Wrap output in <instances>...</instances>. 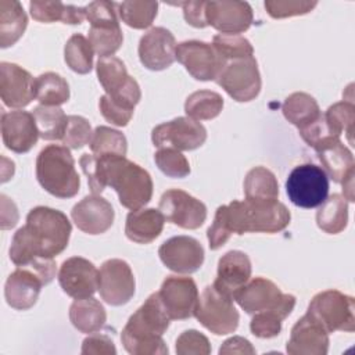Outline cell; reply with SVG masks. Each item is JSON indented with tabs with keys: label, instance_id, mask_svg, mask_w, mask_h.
<instances>
[{
	"label": "cell",
	"instance_id": "1f68e13d",
	"mask_svg": "<svg viewBox=\"0 0 355 355\" xmlns=\"http://www.w3.org/2000/svg\"><path fill=\"white\" fill-rule=\"evenodd\" d=\"M87 40L93 51L100 58L114 55L123 42V35L118 18L90 24Z\"/></svg>",
	"mask_w": 355,
	"mask_h": 355
},
{
	"label": "cell",
	"instance_id": "8d00e7d4",
	"mask_svg": "<svg viewBox=\"0 0 355 355\" xmlns=\"http://www.w3.org/2000/svg\"><path fill=\"white\" fill-rule=\"evenodd\" d=\"M223 108V98L219 93L211 90H197L184 101V112L194 121H207L216 118Z\"/></svg>",
	"mask_w": 355,
	"mask_h": 355
},
{
	"label": "cell",
	"instance_id": "30bf717a",
	"mask_svg": "<svg viewBox=\"0 0 355 355\" xmlns=\"http://www.w3.org/2000/svg\"><path fill=\"white\" fill-rule=\"evenodd\" d=\"M96 72L105 94L115 103L135 110L141 98L140 86L133 79L118 57H103L96 64Z\"/></svg>",
	"mask_w": 355,
	"mask_h": 355
},
{
	"label": "cell",
	"instance_id": "74e56055",
	"mask_svg": "<svg viewBox=\"0 0 355 355\" xmlns=\"http://www.w3.org/2000/svg\"><path fill=\"white\" fill-rule=\"evenodd\" d=\"M327 129L333 137H338L344 133L348 143H354V122H355V105L351 100H343L330 105L323 114Z\"/></svg>",
	"mask_w": 355,
	"mask_h": 355
},
{
	"label": "cell",
	"instance_id": "9c48e42d",
	"mask_svg": "<svg viewBox=\"0 0 355 355\" xmlns=\"http://www.w3.org/2000/svg\"><path fill=\"white\" fill-rule=\"evenodd\" d=\"M286 191L300 208H316L329 194V176L315 164L297 165L287 176Z\"/></svg>",
	"mask_w": 355,
	"mask_h": 355
},
{
	"label": "cell",
	"instance_id": "f907efd6",
	"mask_svg": "<svg viewBox=\"0 0 355 355\" xmlns=\"http://www.w3.org/2000/svg\"><path fill=\"white\" fill-rule=\"evenodd\" d=\"M79 165L83 171V173L87 178V183L90 187V191L93 194H100L104 189L105 184L103 182V176H101V166L98 162L97 155L94 154H83L79 159Z\"/></svg>",
	"mask_w": 355,
	"mask_h": 355
},
{
	"label": "cell",
	"instance_id": "4dcf8cb0",
	"mask_svg": "<svg viewBox=\"0 0 355 355\" xmlns=\"http://www.w3.org/2000/svg\"><path fill=\"white\" fill-rule=\"evenodd\" d=\"M282 112L290 123L298 128V130L312 125L322 116L318 101L304 92L290 94L282 104Z\"/></svg>",
	"mask_w": 355,
	"mask_h": 355
},
{
	"label": "cell",
	"instance_id": "d6a6232c",
	"mask_svg": "<svg viewBox=\"0 0 355 355\" xmlns=\"http://www.w3.org/2000/svg\"><path fill=\"white\" fill-rule=\"evenodd\" d=\"M316 223L319 229L329 234H337L347 227L348 202L344 196L334 193L327 197L316 212Z\"/></svg>",
	"mask_w": 355,
	"mask_h": 355
},
{
	"label": "cell",
	"instance_id": "d4e9b609",
	"mask_svg": "<svg viewBox=\"0 0 355 355\" xmlns=\"http://www.w3.org/2000/svg\"><path fill=\"white\" fill-rule=\"evenodd\" d=\"M329 344V333L305 313L293 326L286 351L290 355H326Z\"/></svg>",
	"mask_w": 355,
	"mask_h": 355
},
{
	"label": "cell",
	"instance_id": "5b68a950",
	"mask_svg": "<svg viewBox=\"0 0 355 355\" xmlns=\"http://www.w3.org/2000/svg\"><path fill=\"white\" fill-rule=\"evenodd\" d=\"M36 178L47 193L58 198H71L78 194L80 187L75 159L65 146L49 144L39 153Z\"/></svg>",
	"mask_w": 355,
	"mask_h": 355
},
{
	"label": "cell",
	"instance_id": "ab89813d",
	"mask_svg": "<svg viewBox=\"0 0 355 355\" xmlns=\"http://www.w3.org/2000/svg\"><path fill=\"white\" fill-rule=\"evenodd\" d=\"M93 49L89 40L80 35H72L64 47V60L76 73H89L93 68Z\"/></svg>",
	"mask_w": 355,
	"mask_h": 355
},
{
	"label": "cell",
	"instance_id": "ffe728a7",
	"mask_svg": "<svg viewBox=\"0 0 355 355\" xmlns=\"http://www.w3.org/2000/svg\"><path fill=\"white\" fill-rule=\"evenodd\" d=\"M175 36L162 26H155L147 31L139 42L140 62L150 71H162L169 68L176 57Z\"/></svg>",
	"mask_w": 355,
	"mask_h": 355
},
{
	"label": "cell",
	"instance_id": "f6af8a7d",
	"mask_svg": "<svg viewBox=\"0 0 355 355\" xmlns=\"http://www.w3.org/2000/svg\"><path fill=\"white\" fill-rule=\"evenodd\" d=\"M93 136L89 121L80 115H68V125L62 137V144L72 150H79L90 144Z\"/></svg>",
	"mask_w": 355,
	"mask_h": 355
},
{
	"label": "cell",
	"instance_id": "f546056e",
	"mask_svg": "<svg viewBox=\"0 0 355 355\" xmlns=\"http://www.w3.org/2000/svg\"><path fill=\"white\" fill-rule=\"evenodd\" d=\"M28 26V17L17 0H0V47L15 44Z\"/></svg>",
	"mask_w": 355,
	"mask_h": 355
},
{
	"label": "cell",
	"instance_id": "603a6c76",
	"mask_svg": "<svg viewBox=\"0 0 355 355\" xmlns=\"http://www.w3.org/2000/svg\"><path fill=\"white\" fill-rule=\"evenodd\" d=\"M71 218L83 233L101 234L112 226L115 212L105 198L98 194H92L73 205Z\"/></svg>",
	"mask_w": 355,
	"mask_h": 355
},
{
	"label": "cell",
	"instance_id": "ba28073f",
	"mask_svg": "<svg viewBox=\"0 0 355 355\" xmlns=\"http://www.w3.org/2000/svg\"><path fill=\"white\" fill-rule=\"evenodd\" d=\"M233 300L248 315L275 309L288 316L295 306V297L293 294L282 293L273 282L265 277L248 280L234 294Z\"/></svg>",
	"mask_w": 355,
	"mask_h": 355
},
{
	"label": "cell",
	"instance_id": "c3c4849f",
	"mask_svg": "<svg viewBox=\"0 0 355 355\" xmlns=\"http://www.w3.org/2000/svg\"><path fill=\"white\" fill-rule=\"evenodd\" d=\"M29 11L35 21L51 24L55 21H64L67 4L61 1H39L33 0L29 3Z\"/></svg>",
	"mask_w": 355,
	"mask_h": 355
},
{
	"label": "cell",
	"instance_id": "b9f144b4",
	"mask_svg": "<svg viewBox=\"0 0 355 355\" xmlns=\"http://www.w3.org/2000/svg\"><path fill=\"white\" fill-rule=\"evenodd\" d=\"M212 46L226 61L248 58L254 54L252 44L241 35L218 33L212 39Z\"/></svg>",
	"mask_w": 355,
	"mask_h": 355
},
{
	"label": "cell",
	"instance_id": "681fc988",
	"mask_svg": "<svg viewBox=\"0 0 355 355\" xmlns=\"http://www.w3.org/2000/svg\"><path fill=\"white\" fill-rule=\"evenodd\" d=\"M98 108H100V112L104 116V119H107L112 125L121 126V128L126 126L133 116L132 110H128V108L114 103L107 94L100 97Z\"/></svg>",
	"mask_w": 355,
	"mask_h": 355
},
{
	"label": "cell",
	"instance_id": "816d5d0a",
	"mask_svg": "<svg viewBox=\"0 0 355 355\" xmlns=\"http://www.w3.org/2000/svg\"><path fill=\"white\" fill-rule=\"evenodd\" d=\"M80 352L83 355H115L116 348L111 337L96 331L83 340Z\"/></svg>",
	"mask_w": 355,
	"mask_h": 355
},
{
	"label": "cell",
	"instance_id": "277c9868",
	"mask_svg": "<svg viewBox=\"0 0 355 355\" xmlns=\"http://www.w3.org/2000/svg\"><path fill=\"white\" fill-rule=\"evenodd\" d=\"M25 233L42 258H54L61 254L69 241L72 226L67 215L50 207H35L26 215Z\"/></svg>",
	"mask_w": 355,
	"mask_h": 355
},
{
	"label": "cell",
	"instance_id": "8992f818",
	"mask_svg": "<svg viewBox=\"0 0 355 355\" xmlns=\"http://www.w3.org/2000/svg\"><path fill=\"white\" fill-rule=\"evenodd\" d=\"M306 313L327 333L355 330V301L338 290L318 293L311 300Z\"/></svg>",
	"mask_w": 355,
	"mask_h": 355
},
{
	"label": "cell",
	"instance_id": "ac0fdd59",
	"mask_svg": "<svg viewBox=\"0 0 355 355\" xmlns=\"http://www.w3.org/2000/svg\"><path fill=\"white\" fill-rule=\"evenodd\" d=\"M58 283L62 291L73 300L87 298L98 290V270L89 259L71 257L60 266Z\"/></svg>",
	"mask_w": 355,
	"mask_h": 355
},
{
	"label": "cell",
	"instance_id": "7dc6e473",
	"mask_svg": "<svg viewBox=\"0 0 355 355\" xmlns=\"http://www.w3.org/2000/svg\"><path fill=\"white\" fill-rule=\"evenodd\" d=\"M178 355H208L211 354L209 340L197 330H186L176 338Z\"/></svg>",
	"mask_w": 355,
	"mask_h": 355
},
{
	"label": "cell",
	"instance_id": "ee69618b",
	"mask_svg": "<svg viewBox=\"0 0 355 355\" xmlns=\"http://www.w3.org/2000/svg\"><path fill=\"white\" fill-rule=\"evenodd\" d=\"M287 316L280 311H262L254 313L250 329L251 333L258 338H272L276 337L282 330V322Z\"/></svg>",
	"mask_w": 355,
	"mask_h": 355
},
{
	"label": "cell",
	"instance_id": "e575fe53",
	"mask_svg": "<svg viewBox=\"0 0 355 355\" xmlns=\"http://www.w3.org/2000/svg\"><path fill=\"white\" fill-rule=\"evenodd\" d=\"M244 194L247 200H277L279 184L272 171L265 166H255L248 171L244 179Z\"/></svg>",
	"mask_w": 355,
	"mask_h": 355
},
{
	"label": "cell",
	"instance_id": "f35d334b",
	"mask_svg": "<svg viewBox=\"0 0 355 355\" xmlns=\"http://www.w3.org/2000/svg\"><path fill=\"white\" fill-rule=\"evenodd\" d=\"M157 1L128 0L118 4L119 18L133 29H146L151 26L154 18L157 17Z\"/></svg>",
	"mask_w": 355,
	"mask_h": 355
},
{
	"label": "cell",
	"instance_id": "3957f363",
	"mask_svg": "<svg viewBox=\"0 0 355 355\" xmlns=\"http://www.w3.org/2000/svg\"><path fill=\"white\" fill-rule=\"evenodd\" d=\"M105 186H111L122 207L136 211L153 197V179L140 165L122 155H97Z\"/></svg>",
	"mask_w": 355,
	"mask_h": 355
},
{
	"label": "cell",
	"instance_id": "f5cc1de1",
	"mask_svg": "<svg viewBox=\"0 0 355 355\" xmlns=\"http://www.w3.org/2000/svg\"><path fill=\"white\" fill-rule=\"evenodd\" d=\"M183 10V17L186 22L194 28H205L208 26L205 17V1L202 0H190L179 3Z\"/></svg>",
	"mask_w": 355,
	"mask_h": 355
},
{
	"label": "cell",
	"instance_id": "d6986e66",
	"mask_svg": "<svg viewBox=\"0 0 355 355\" xmlns=\"http://www.w3.org/2000/svg\"><path fill=\"white\" fill-rule=\"evenodd\" d=\"M205 17L208 25L220 33L239 35L252 24V8L247 1H205Z\"/></svg>",
	"mask_w": 355,
	"mask_h": 355
},
{
	"label": "cell",
	"instance_id": "7a4b0ae2",
	"mask_svg": "<svg viewBox=\"0 0 355 355\" xmlns=\"http://www.w3.org/2000/svg\"><path fill=\"white\" fill-rule=\"evenodd\" d=\"M169 322L158 291L153 293L122 329L123 348L132 355H166L168 347L162 334L168 330Z\"/></svg>",
	"mask_w": 355,
	"mask_h": 355
},
{
	"label": "cell",
	"instance_id": "484cf974",
	"mask_svg": "<svg viewBox=\"0 0 355 355\" xmlns=\"http://www.w3.org/2000/svg\"><path fill=\"white\" fill-rule=\"evenodd\" d=\"M322 169L336 183H344L347 179L355 176L354 155L347 146L337 137H326L315 147Z\"/></svg>",
	"mask_w": 355,
	"mask_h": 355
},
{
	"label": "cell",
	"instance_id": "44dd1931",
	"mask_svg": "<svg viewBox=\"0 0 355 355\" xmlns=\"http://www.w3.org/2000/svg\"><path fill=\"white\" fill-rule=\"evenodd\" d=\"M1 137L8 150L17 154L28 153L40 137L33 114L22 110L3 112Z\"/></svg>",
	"mask_w": 355,
	"mask_h": 355
},
{
	"label": "cell",
	"instance_id": "d590c367",
	"mask_svg": "<svg viewBox=\"0 0 355 355\" xmlns=\"http://www.w3.org/2000/svg\"><path fill=\"white\" fill-rule=\"evenodd\" d=\"M33 116L39 130V136L43 140H62L68 116L60 107L50 105H37L33 108Z\"/></svg>",
	"mask_w": 355,
	"mask_h": 355
},
{
	"label": "cell",
	"instance_id": "83f0119b",
	"mask_svg": "<svg viewBox=\"0 0 355 355\" xmlns=\"http://www.w3.org/2000/svg\"><path fill=\"white\" fill-rule=\"evenodd\" d=\"M164 223L165 216L159 209L140 208L128 214L125 234L133 243L148 244L162 233Z\"/></svg>",
	"mask_w": 355,
	"mask_h": 355
},
{
	"label": "cell",
	"instance_id": "7402d4cb",
	"mask_svg": "<svg viewBox=\"0 0 355 355\" xmlns=\"http://www.w3.org/2000/svg\"><path fill=\"white\" fill-rule=\"evenodd\" d=\"M0 97L10 108H24L35 98V79L22 67L0 62Z\"/></svg>",
	"mask_w": 355,
	"mask_h": 355
},
{
	"label": "cell",
	"instance_id": "836d02e7",
	"mask_svg": "<svg viewBox=\"0 0 355 355\" xmlns=\"http://www.w3.org/2000/svg\"><path fill=\"white\" fill-rule=\"evenodd\" d=\"M35 98L42 105L58 107L69 100V85L61 75L44 72L35 78Z\"/></svg>",
	"mask_w": 355,
	"mask_h": 355
},
{
	"label": "cell",
	"instance_id": "52a82bcc",
	"mask_svg": "<svg viewBox=\"0 0 355 355\" xmlns=\"http://www.w3.org/2000/svg\"><path fill=\"white\" fill-rule=\"evenodd\" d=\"M194 316L205 329L216 336L233 333L240 320L233 298L219 291L214 284L207 286L201 295H198Z\"/></svg>",
	"mask_w": 355,
	"mask_h": 355
},
{
	"label": "cell",
	"instance_id": "2e32d148",
	"mask_svg": "<svg viewBox=\"0 0 355 355\" xmlns=\"http://www.w3.org/2000/svg\"><path fill=\"white\" fill-rule=\"evenodd\" d=\"M158 295L171 320H183L194 316L198 288L191 277L168 276L162 282Z\"/></svg>",
	"mask_w": 355,
	"mask_h": 355
},
{
	"label": "cell",
	"instance_id": "db71d44e",
	"mask_svg": "<svg viewBox=\"0 0 355 355\" xmlns=\"http://www.w3.org/2000/svg\"><path fill=\"white\" fill-rule=\"evenodd\" d=\"M219 354H255V348L247 338L234 336L227 338L222 344V347L219 348Z\"/></svg>",
	"mask_w": 355,
	"mask_h": 355
},
{
	"label": "cell",
	"instance_id": "60d3db41",
	"mask_svg": "<svg viewBox=\"0 0 355 355\" xmlns=\"http://www.w3.org/2000/svg\"><path fill=\"white\" fill-rule=\"evenodd\" d=\"M90 150L94 155H126L128 141L122 132L110 126H97L93 130Z\"/></svg>",
	"mask_w": 355,
	"mask_h": 355
},
{
	"label": "cell",
	"instance_id": "4fadbf2b",
	"mask_svg": "<svg viewBox=\"0 0 355 355\" xmlns=\"http://www.w3.org/2000/svg\"><path fill=\"white\" fill-rule=\"evenodd\" d=\"M151 140L158 148L191 151L204 144L207 129L198 121L189 116H178L155 126L151 132Z\"/></svg>",
	"mask_w": 355,
	"mask_h": 355
},
{
	"label": "cell",
	"instance_id": "7bdbcfd3",
	"mask_svg": "<svg viewBox=\"0 0 355 355\" xmlns=\"http://www.w3.org/2000/svg\"><path fill=\"white\" fill-rule=\"evenodd\" d=\"M154 161L159 171L169 178H186L190 173V164L187 158L173 148H158L154 154Z\"/></svg>",
	"mask_w": 355,
	"mask_h": 355
},
{
	"label": "cell",
	"instance_id": "bcb514c9",
	"mask_svg": "<svg viewBox=\"0 0 355 355\" xmlns=\"http://www.w3.org/2000/svg\"><path fill=\"white\" fill-rule=\"evenodd\" d=\"M268 14L272 18L280 19L294 15H304L312 11L318 1H308V0H266L263 3Z\"/></svg>",
	"mask_w": 355,
	"mask_h": 355
},
{
	"label": "cell",
	"instance_id": "4316f807",
	"mask_svg": "<svg viewBox=\"0 0 355 355\" xmlns=\"http://www.w3.org/2000/svg\"><path fill=\"white\" fill-rule=\"evenodd\" d=\"M250 277L251 261L248 255L243 251L232 250L220 257L214 286L223 294L233 298Z\"/></svg>",
	"mask_w": 355,
	"mask_h": 355
},
{
	"label": "cell",
	"instance_id": "5bb4252c",
	"mask_svg": "<svg viewBox=\"0 0 355 355\" xmlns=\"http://www.w3.org/2000/svg\"><path fill=\"white\" fill-rule=\"evenodd\" d=\"M135 276L126 261L112 258L103 262L98 270V293L107 304L125 305L135 295Z\"/></svg>",
	"mask_w": 355,
	"mask_h": 355
},
{
	"label": "cell",
	"instance_id": "e0dca14e",
	"mask_svg": "<svg viewBox=\"0 0 355 355\" xmlns=\"http://www.w3.org/2000/svg\"><path fill=\"white\" fill-rule=\"evenodd\" d=\"M162 263L176 273H194L204 263V248L201 243L190 236H175L158 248Z\"/></svg>",
	"mask_w": 355,
	"mask_h": 355
},
{
	"label": "cell",
	"instance_id": "9a60e30c",
	"mask_svg": "<svg viewBox=\"0 0 355 355\" xmlns=\"http://www.w3.org/2000/svg\"><path fill=\"white\" fill-rule=\"evenodd\" d=\"M158 207L168 222L182 229H198L207 219L205 204L180 189L166 190Z\"/></svg>",
	"mask_w": 355,
	"mask_h": 355
},
{
	"label": "cell",
	"instance_id": "f1b7e54d",
	"mask_svg": "<svg viewBox=\"0 0 355 355\" xmlns=\"http://www.w3.org/2000/svg\"><path fill=\"white\" fill-rule=\"evenodd\" d=\"M69 320L78 331L92 334L105 324L107 312L98 300L93 297L80 298L71 304Z\"/></svg>",
	"mask_w": 355,
	"mask_h": 355
},
{
	"label": "cell",
	"instance_id": "8fae6325",
	"mask_svg": "<svg viewBox=\"0 0 355 355\" xmlns=\"http://www.w3.org/2000/svg\"><path fill=\"white\" fill-rule=\"evenodd\" d=\"M216 83L236 101L247 103L261 92V73L254 57L227 61Z\"/></svg>",
	"mask_w": 355,
	"mask_h": 355
},
{
	"label": "cell",
	"instance_id": "7c38bea8",
	"mask_svg": "<svg viewBox=\"0 0 355 355\" xmlns=\"http://www.w3.org/2000/svg\"><path fill=\"white\" fill-rule=\"evenodd\" d=\"M176 60L197 80H216L226 60L215 50L211 43L201 40H186L176 44Z\"/></svg>",
	"mask_w": 355,
	"mask_h": 355
},
{
	"label": "cell",
	"instance_id": "cb8c5ba5",
	"mask_svg": "<svg viewBox=\"0 0 355 355\" xmlns=\"http://www.w3.org/2000/svg\"><path fill=\"white\" fill-rule=\"evenodd\" d=\"M43 286L44 280L33 268L17 266L6 280V301L14 309L26 311L36 304Z\"/></svg>",
	"mask_w": 355,
	"mask_h": 355
},
{
	"label": "cell",
	"instance_id": "6da1fadb",
	"mask_svg": "<svg viewBox=\"0 0 355 355\" xmlns=\"http://www.w3.org/2000/svg\"><path fill=\"white\" fill-rule=\"evenodd\" d=\"M287 207L277 200H233L218 207L212 225L207 230L211 250H219L233 233H277L290 223Z\"/></svg>",
	"mask_w": 355,
	"mask_h": 355
}]
</instances>
